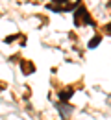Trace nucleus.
Masks as SVG:
<instances>
[{
  "instance_id": "obj_1",
  "label": "nucleus",
  "mask_w": 111,
  "mask_h": 120,
  "mask_svg": "<svg viewBox=\"0 0 111 120\" xmlns=\"http://www.w3.org/2000/svg\"><path fill=\"white\" fill-rule=\"evenodd\" d=\"M74 24H76V26H83V24H91V26H95L93 19L89 17L87 9H85V6H83L81 2L78 4V8L74 9Z\"/></svg>"
},
{
  "instance_id": "obj_5",
  "label": "nucleus",
  "mask_w": 111,
  "mask_h": 120,
  "mask_svg": "<svg viewBox=\"0 0 111 120\" xmlns=\"http://www.w3.org/2000/svg\"><path fill=\"white\" fill-rule=\"evenodd\" d=\"M100 41H102V35H95V37L87 43V46H89V48H96V46L100 45Z\"/></svg>"
},
{
  "instance_id": "obj_6",
  "label": "nucleus",
  "mask_w": 111,
  "mask_h": 120,
  "mask_svg": "<svg viewBox=\"0 0 111 120\" xmlns=\"http://www.w3.org/2000/svg\"><path fill=\"white\" fill-rule=\"evenodd\" d=\"M52 2H54V4H56V6H57V8H61V6H59V4H67V2H69V0H52Z\"/></svg>"
},
{
  "instance_id": "obj_7",
  "label": "nucleus",
  "mask_w": 111,
  "mask_h": 120,
  "mask_svg": "<svg viewBox=\"0 0 111 120\" xmlns=\"http://www.w3.org/2000/svg\"><path fill=\"white\" fill-rule=\"evenodd\" d=\"M104 31H106L107 35H111V22H109V24H107V26H106V28H104Z\"/></svg>"
},
{
  "instance_id": "obj_2",
  "label": "nucleus",
  "mask_w": 111,
  "mask_h": 120,
  "mask_svg": "<svg viewBox=\"0 0 111 120\" xmlns=\"http://www.w3.org/2000/svg\"><path fill=\"white\" fill-rule=\"evenodd\" d=\"M56 107H57V111L61 113V118H63V120H69L70 113L74 111V107H72L70 104H67V102H59V104L56 105Z\"/></svg>"
},
{
  "instance_id": "obj_4",
  "label": "nucleus",
  "mask_w": 111,
  "mask_h": 120,
  "mask_svg": "<svg viewBox=\"0 0 111 120\" xmlns=\"http://www.w3.org/2000/svg\"><path fill=\"white\" fill-rule=\"evenodd\" d=\"M72 94H74V89H70V87H69V89L59 90V92H57V96H59V102H69Z\"/></svg>"
},
{
  "instance_id": "obj_3",
  "label": "nucleus",
  "mask_w": 111,
  "mask_h": 120,
  "mask_svg": "<svg viewBox=\"0 0 111 120\" xmlns=\"http://www.w3.org/2000/svg\"><path fill=\"white\" fill-rule=\"evenodd\" d=\"M20 67H22V74L30 76L32 72H35V67H33L32 61H20Z\"/></svg>"
}]
</instances>
